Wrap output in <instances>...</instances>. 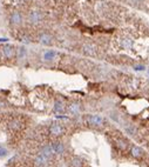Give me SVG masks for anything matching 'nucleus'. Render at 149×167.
<instances>
[{"label": "nucleus", "instance_id": "obj_13", "mask_svg": "<svg viewBox=\"0 0 149 167\" xmlns=\"http://www.w3.org/2000/svg\"><path fill=\"white\" fill-rule=\"evenodd\" d=\"M89 121H90V124H93V125H101L102 118L100 117V115H92V117L89 118Z\"/></svg>", "mask_w": 149, "mask_h": 167}, {"label": "nucleus", "instance_id": "obj_19", "mask_svg": "<svg viewBox=\"0 0 149 167\" xmlns=\"http://www.w3.org/2000/svg\"><path fill=\"white\" fill-rule=\"evenodd\" d=\"M72 166H73V167H80L81 166V162L79 161V160H74V162L72 164Z\"/></svg>", "mask_w": 149, "mask_h": 167}, {"label": "nucleus", "instance_id": "obj_22", "mask_svg": "<svg viewBox=\"0 0 149 167\" xmlns=\"http://www.w3.org/2000/svg\"><path fill=\"white\" fill-rule=\"evenodd\" d=\"M132 2H139V1H141V0H130Z\"/></svg>", "mask_w": 149, "mask_h": 167}, {"label": "nucleus", "instance_id": "obj_16", "mask_svg": "<svg viewBox=\"0 0 149 167\" xmlns=\"http://www.w3.org/2000/svg\"><path fill=\"white\" fill-rule=\"evenodd\" d=\"M20 126H21V124H20V121H18V120H13V121H11L10 125H8V127H10L11 129H13V131L19 129Z\"/></svg>", "mask_w": 149, "mask_h": 167}, {"label": "nucleus", "instance_id": "obj_1", "mask_svg": "<svg viewBox=\"0 0 149 167\" xmlns=\"http://www.w3.org/2000/svg\"><path fill=\"white\" fill-rule=\"evenodd\" d=\"M28 20L32 24H38L42 20V14L39 9H31L28 13Z\"/></svg>", "mask_w": 149, "mask_h": 167}, {"label": "nucleus", "instance_id": "obj_6", "mask_svg": "<svg viewBox=\"0 0 149 167\" xmlns=\"http://www.w3.org/2000/svg\"><path fill=\"white\" fill-rule=\"evenodd\" d=\"M51 147H52V149H53V153L61 154V153L64 152V145H62L61 142H59V141H55V142H53L52 145H51Z\"/></svg>", "mask_w": 149, "mask_h": 167}, {"label": "nucleus", "instance_id": "obj_12", "mask_svg": "<svg viewBox=\"0 0 149 167\" xmlns=\"http://www.w3.org/2000/svg\"><path fill=\"white\" fill-rule=\"evenodd\" d=\"M54 111L55 112H59V113H61V112L65 111V105L61 100H57L54 102Z\"/></svg>", "mask_w": 149, "mask_h": 167}, {"label": "nucleus", "instance_id": "obj_5", "mask_svg": "<svg viewBox=\"0 0 149 167\" xmlns=\"http://www.w3.org/2000/svg\"><path fill=\"white\" fill-rule=\"evenodd\" d=\"M39 41L42 45H45V46H48V45L52 44V37L49 34H47V33H44V34H41L39 37Z\"/></svg>", "mask_w": 149, "mask_h": 167}, {"label": "nucleus", "instance_id": "obj_10", "mask_svg": "<svg viewBox=\"0 0 149 167\" xmlns=\"http://www.w3.org/2000/svg\"><path fill=\"white\" fill-rule=\"evenodd\" d=\"M133 40L129 39V38H125V39H122V42H121V46H122V48H126V49H130L133 47Z\"/></svg>", "mask_w": 149, "mask_h": 167}, {"label": "nucleus", "instance_id": "obj_4", "mask_svg": "<svg viewBox=\"0 0 149 167\" xmlns=\"http://www.w3.org/2000/svg\"><path fill=\"white\" fill-rule=\"evenodd\" d=\"M49 132H51V134L58 136V135H60V134L64 133V127H62L60 124H58V122H53L49 127Z\"/></svg>", "mask_w": 149, "mask_h": 167}, {"label": "nucleus", "instance_id": "obj_9", "mask_svg": "<svg viewBox=\"0 0 149 167\" xmlns=\"http://www.w3.org/2000/svg\"><path fill=\"white\" fill-rule=\"evenodd\" d=\"M68 112L73 115H76L80 113V105L79 103H72L68 106Z\"/></svg>", "mask_w": 149, "mask_h": 167}, {"label": "nucleus", "instance_id": "obj_14", "mask_svg": "<svg viewBox=\"0 0 149 167\" xmlns=\"http://www.w3.org/2000/svg\"><path fill=\"white\" fill-rule=\"evenodd\" d=\"M41 154H44L46 158H48V159H49V158L52 157V154H53L52 147H51V146H46V147H44V149H42V152H41Z\"/></svg>", "mask_w": 149, "mask_h": 167}, {"label": "nucleus", "instance_id": "obj_7", "mask_svg": "<svg viewBox=\"0 0 149 167\" xmlns=\"http://www.w3.org/2000/svg\"><path fill=\"white\" fill-rule=\"evenodd\" d=\"M47 160H48V158H46L44 154H39L38 157L35 158V165L38 167H42V166H45L46 165V162H47Z\"/></svg>", "mask_w": 149, "mask_h": 167}, {"label": "nucleus", "instance_id": "obj_18", "mask_svg": "<svg viewBox=\"0 0 149 167\" xmlns=\"http://www.w3.org/2000/svg\"><path fill=\"white\" fill-rule=\"evenodd\" d=\"M8 154V151H7V148H5L4 146H1L0 145V158H4V157H6V155Z\"/></svg>", "mask_w": 149, "mask_h": 167}, {"label": "nucleus", "instance_id": "obj_21", "mask_svg": "<svg viewBox=\"0 0 149 167\" xmlns=\"http://www.w3.org/2000/svg\"><path fill=\"white\" fill-rule=\"evenodd\" d=\"M8 39L7 38H0V42H7Z\"/></svg>", "mask_w": 149, "mask_h": 167}, {"label": "nucleus", "instance_id": "obj_8", "mask_svg": "<svg viewBox=\"0 0 149 167\" xmlns=\"http://www.w3.org/2000/svg\"><path fill=\"white\" fill-rule=\"evenodd\" d=\"M83 52L87 55H94L95 54V46L92 44H85L83 45Z\"/></svg>", "mask_w": 149, "mask_h": 167}, {"label": "nucleus", "instance_id": "obj_15", "mask_svg": "<svg viewBox=\"0 0 149 167\" xmlns=\"http://www.w3.org/2000/svg\"><path fill=\"white\" fill-rule=\"evenodd\" d=\"M18 56H19L20 59H24V58H26V55H27V49H26V47H24V46H21V47H19L18 48Z\"/></svg>", "mask_w": 149, "mask_h": 167}, {"label": "nucleus", "instance_id": "obj_2", "mask_svg": "<svg viewBox=\"0 0 149 167\" xmlns=\"http://www.w3.org/2000/svg\"><path fill=\"white\" fill-rule=\"evenodd\" d=\"M1 54H3L5 58H7V59L13 58L14 54H15L14 47H13L12 45H5V46L1 47Z\"/></svg>", "mask_w": 149, "mask_h": 167}, {"label": "nucleus", "instance_id": "obj_17", "mask_svg": "<svg viewBox=\"0 0 149 167\" xmlns=\"http://www.w3.org/2000/svg\"><path fill=\"white\" fill-rule=\"evenodd\" d=\"M132 154L134 155L135 158L141 157V155H142V151H141V148H140V147H133V148H132Z\"/></svg>", "mask_w": 149, "mask_h": 167}, {"label": "nucleus", "instance_id": "obj_20", "mask_svg": "<svg viewBox=\"0 0 149 167\" xmlns=\"http://www.w3.org/2000/svg\"><path fill=\"white\" fill-rule=\"evenodd\" d=\"M134 70L135 71H143L144 67H143V66H136V67H134Z\"/></svg>", "mask_w": 149, "mask_h": 167}, {"label": "nucleus", "instance_id": "obj_11", "mask_svg": "<svg viewBox=\"0 0 149 167\" xmlns=\"http://www.w3.org/2000/svg\"><path fill=\"white\" fill-rule=\"evenodd\" d=\"M57 56V52L52 51V49H49V51H46L45 53H44V59L45 60H53V59Z\"/></svg>", "mask_w": 149, "mask_h": 167}, {"label": "nucleus", "instance_id": "obj_3", "mask_svg": "<svg viewBox=\"0 0 149 167\" xmlns=\"http://www.w3.org/2000/svg\"><path fill=\"white\" fill-rule=\"evenodd\" d=\"M10 21L13 26H19L22 22V16L19 11H14L10 16Z\"/></svg>", "mask_w": 149, "mask_h": 167}]
</instances>
